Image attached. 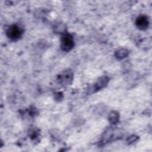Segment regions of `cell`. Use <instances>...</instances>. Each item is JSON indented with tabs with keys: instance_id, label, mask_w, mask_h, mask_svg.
<instances>
[{
	"instance_id": "obj_2",
	"label": "cell",
	"mask_w": 152,
	"mask_h": 152,
	"mask_svg": "<svg viewBox=\"0 0 152 152\" xmlns=\"http://www.w3.org/2000/svg\"><path fill=\"white\" fill-rule=\"evenodd\" d=\"M74 46V42L71 36L69 34L65 35L61 40V47L65 51H68Z\"/></svg>"
},
{
	"instance_id": "obj_1",
	"label": "cell",
	"mask_w": 152,
	"mask_h": 152,
	"mask_svg": "<svg viewBox=\"0 0 152 152\" xmlns=\"http://www.w3.org/2000/svg\"><path fill=\"white\" fill-rule=\"evenodd\" d=\"M7 36L12 40H17L19 39L22 34V30L17 26H12L10 27L7 32Z\"/></svg>"
},
{
	"instance_id": "obj_3",
	"label": "cell",
	"mask_w": 152,
	"mask_h": 152,
	"mask_svg": "<svg viewBox=\"0 0 152 152\" xmlns=\"http://www.w3.org/2000/svg\"><path fill=\"white\" fill-rule=\"evenodd\" d=\"M148 21L146 17L141 16L138 17L136 21V24L140 29H145L148 26Z\"/></svg>"
}]
</instances>
